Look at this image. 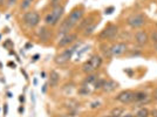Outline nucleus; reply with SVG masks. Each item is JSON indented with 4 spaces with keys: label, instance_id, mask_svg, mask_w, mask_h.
Returning a JSON list of instances; mask_svg holds the SVG:
<instances>
[{
    "label": "nucleus",
    "instance_id": "1",
    "mask_svg": "<svg viewBox=\"0 0 157 117\" xmlns=\"http://www.w3.org/2000/svg\"><path fill=\"white\" fill-rule=\"evenodd\" d=\"M83 14H85V9H83L82 6L74 8L71 12V14L60 24L58 35L59 36H63L66 34H68L74 27H76L80 24V21L83 18Z\"/></svg>",
    "mask_w": 157,
    "mask_h": 117
},
{
    "label": "nucleus",
    "instance_id": "2",
    "mask_svg": "<svg viewBox=\"0 0 157 117\" xmlns=\"http://www.w3.org/2000/svg\"><path fill=\"white\" fill-rule=\"evenodd\" d=\"M65 13V7L59 5L52 8V11L45 17V24L47 26H55L59 24V21L61 20L62 15Z\"/></svg>",
    "mask_w": 157,
    "mask_h": 117
},
{
    "label": "nucleus",
    "instance_id": "3",
    "mask_svg": "<svg viewBox=\"0 0 157 117\" xmlns=\"http://www.w3.org/2000/svg\"><path fill=\"white\" fill-rule=\"evenodd\" d=\"M101 65H102V58L100 55H93L82 65V72L86 74H93L101 67Z\"/></svg>",
    "mask_w": 157,
    "mask_h": 117
},
{
    "label": "nucleus",
    "instance_id": "4",
    "mask_svg": "<svg viewBox=\"0 0 157 117\" xmlns=\"http://www.w3.org/2000/svg\"><path fill=\"white\" fill-rule=\"evenodd\" d=\"M40 14L35 11H29L25 12L22 15V22L26 25L28 28H35L40 24Z\"/></svg>",
    "mask_w": 157,
    "mask_h": 117
},
{
    "label": "nucleus",
    "instance_id": "5",
    "mask_svg": "<svg viewBox=\"0 0 157 117\" xmlns=\"http://www.w3.org/2000/svg\"><path fill=\"white\" fill-rule=\"evenodd\" d=\"M76 51V47L75 46H73V47H69L68 49H65L63 52H61L60 54H58L55 58H54V61H55V63L56 65H65L67 63L71 58H72L73 54L75 53Z\"/></svg>",
    "mask_w": 157,
    "mask_h": 117
},
{
    "label": "nucleus",
    "instance_id": "6",
    "mask_svg": "<svg viewBox=\"0 0 157 117\" xmlns=\"http://www.w3.org/2000/svg\"><path fill=\"white\" fill-rule=\"evenodd\" d=\"M118 32V28L116 25H113V24H109L108 26L105 27L102 32L100 33L98 38L102 40H109V39H114L116 36V34Z\"/></svg>",
    "mask_w": 157,
    "mask_h": 117
},
{
    "label": "nucleus",
    "instance_id": "7",
    "mask_svg": "<svg viewBox=\"0 0 157 117\" xmlns=\"http://www.w3.org/2000/svg\"><path fill=\"white\" fill-rule=\"evenodd\" d=\"M127 24L131 28H140L145 24V18H144L143 14H132L128 18Z\"/></svg>",
    "mask_w": 157,
    "mask_h": 117
},
{
    "label": "nucleus",
    "instance_id": "8",
    "mask_svg": "<svg viewBox=\"0 0 157 117\" xmlns=\"http://www.w3.org/2000/svg\"><path fill=\"white\" fill-rule=\"evenodd\" d=\"M128 49V46L124 42H117V43H114L109 48V53H110V56H121L123 55Z\"/></svg>",
    "mask_w": 157,
    "mask_h": 117
},
{
    "label": "nucleus",
    "instance_id": "9",
    "mask_svg": "<svg viewBox=\"0 0 157 117\" xmlns=\"http://www.w3.org/2000/svg\"><path fill=\"white\" fill-rule=\"evenodd\" d=\"M78 39V35L75 33H68L63 36H61V39L58 42V47L59 48H63V47H68V46L73 45L75 42V40Z\"/></svg>",
    "mask_w": 157,
    "mask_h": 117
},
{
    "label": "nucleus",
    "instance_id": "10",
    "mask_svg": "<svg viewBox=\"0 0 157 117\" xmlns=\"http://www.w3.org/2000/svg\"><path fill=\"white\" fill-rule=\"evenodd\" d=\"M116 100H117L118 102H121V103H123V104L131 103V102H134V100H135V92L131 90L121 91L117 96H116Z\"/></svg>",
    "mask_w": 157,
    "mask_h": 117
},
{
    "label": "nucleus",
    "instance_id": "11",
    "mask_svg": "<svg viewBox=\"0 0 157 117\" xmlns=\"http://www.w3.org/2000/svg\"><path fill=\"white\" fill-rule=\"evenodd\" d=\"M149 40V35L145 31H138L136 34H135V41L138 46H144L147 45Z\"/></svg>",
    "mask_w": 157,
    "mask_h": 117
},
{
    "label": "nucleus",
    "instance_id": "12",
    "mask_svg": "<svg viewBox=\"0 0 157 117\" xmlns=\"http://www.w3.org/2000/svg\"><path fill=\"white\" fill-rule=\"evenodd\" d=\"M118 87V83L117 82H115L114 80H105V83L102 85V90L105 91V92H111V91H114L116 88Z\"/></svg>",
    "mask_w": 157,
    "mask_h": 117
},
{
    "label": "nucleus",
    "instance_id": "13",
    "mask_svg": "<svg viewBox=\"0 0 157 117\" xmlns=\"http://www.w3.org/2000/svg\"><path fill=\"white\" fill-rule=\"evenodd\" d=\"M38 35H39V38H40L41 41L46 42V41H48L49 38L52 36V32H51L49 29H47V27H41V28L39 29Z\"/></svg>",
    "mask_w": 157,
    "mask_h": 117
},
{
    "label": "nucleus",
    "instance_id": "14",
    "mask_svg": "<svg viewBox=\"0 0 157 117\" xmlns=\"http://www.w3.org/2000/svg\"><path fill=\"white\" fill-rule=\"evenodd\" d=\"M49 77H51V80H49V85H51V87H56L58 83H59V81H60L59 73H56L55 70H52Z\"/></svg>",
    "mask_w": 157,
    "mask_h": 117
},
{
    "label": "nucleus",
    "instance_id": "15",
    "mask_svg": "<svg viewBox=\"0 0 157 117\" xmlns=\"http://www.w3.org/2000/svg\"><path fill=\"white\" fill-rule=\"evenodd\" d=\"M92 20H93L92 17H89V18H86V19L81 20V21H80V25H78V29H85V28H87V27L89 26L90 24H93Z\"/></svg>",
    "mask_w": 157,
    "mask_h": 117
},
{
    "label": "nucleus",
    "instance_id": "16",
    "mask_svg": "<svg viewBox=\"0 0 157 117\" xmlns=\"http://www.w3.org/2000/svg\"><path fill=\"white\" fill-rule=\"evenodd\" d=\"M148 98V95L143 92V91H137V92H135V102H144L145 100Z\"/></svg>",
    "mask_w": 157,
    "mask_h": 117
},
{
    "label": "nucleus",
    "instance_id": "17",
    "mask_svg": "<svg viewBox=\"0 0 157 117\" xmlns=\"http://www.w3.org/2000/svg\"><path fill=\"white\" fill-rule=\"evenodd\" d=\"M34 2V0H22L20 2V9L21 11H26L29 7L32 6V4Z\"/></svg>",
    "mask_w": 157,
    "mask_h": 117
},
{
    "label": "nucleus",
    "instance_id": "18",
    "mask_svg": "<svg viewBox=\"0 0 157 117\" xmlns=\"http://www.w3.org/2000/svg\"><path fill=\"white\" fill-rule=\"evenodd\" d=\"M123 111H124L123 108H114V109L110 111L109 117H120L122 114H123Z\"/></svg>",
    "mask_w": 157,
    "mask_h": 117
},
{
    "label": "nucleus",
    "instance_id": "19",
    "mask_svg": "<svg viewBox=\"0 0 157 117\" xmlns=\"http://www.w3.org/2000/svg\"><path fill=\"white\" fill-rule=\"evenodd\" d=\"M95 27H96V22H93V24H90L87 28H85V29H83V31H85V32H83L85 36H89V35H92L93 32H94V29H95Z\"/></svg>",
    "mask_w": 157,
    "mask_h": 117
},
{
    "label": "nucleus",
    "instance_id": "20",
    "mask_svg": "<svg viewBox=\"0 0 157 117\" xmlns=\"http://www.w3.org/2000/svg\"><path fill=\"white\" fill-rule=\"evenodd\" d=\"M136 117H149V110L147 108H142L136 112Z\"/></svg>",
    "mask_w": 157,
    "mask_h": 117
},
{
    "label": "nucleus",
    "instance_id": "21",
    "mask_svg": "<svg viewBox=\"0 0 157 117\" xmlns=\"http://www.w3.org/2000/svg\"><path fill=\"white\" fill-rule=\"evenodd\" d=\"M98 76L96 75H94V74H88V76L86 78V83H95L96 81H98Z\"/></svg>",
    "mask_w": 157,
    "mask_h": 117
},
{
    "label": "nucleus",
    "instance_id": "22",
    "mask_svg": "<svg viewBox=\"0 0 157 117\" xmlns=\"http://www.w3.org/2000/svg\"><path fill=\"white\" fill-rule=\"evenodd\" d=\"M88 49H89V46H87V47H85V48H82V49H81V51H80V52L78 53V58H80V56H81V55H82L83 53L87 52Z\"/></svg>",
    "mask_w": 157,
    "mask_h": 117
},
{
    "label": "nucleus",
    "instance_id": "23",
    "mask_svg": "<svg viewBox=\"0 0 157 117\" xmlns=\"http://www.w3.org/2000/svg\"><path fill=\"white\" fill-rule=\"evenodd\" d=\"M17 1H18V0H7V6L8 7L14 6V5L17 4Z\"/></svg>",
    "mask_w": 157,
    "mask_h": 117
},
{
    "label": "nucleus",
    "instance_id": "24",
    "mask_svg": "<svg viewBox=\"0 0 157 117\" xmlns=\"http://www.w3.org/2000/svg\"><path fill=\"white\" fill-rule=\"evenodd\" d=\"M60 1H61V0H51V4H52V7L59 6V5H60Z\"/></svg>",
    "mask_w": 157,
    "mask_h": 117
},
{
    "label": "nucleus",
    "instance_id": "25",
    "mask_svg": "<svg viewBox=\"0 0 157 117\" xmlns=\"http://www.w3.org/2000/svg\"><path fill=\"white\" fill-rule=\"evenodd\" d=\"M151 38H152V41H154L155 43H157V32L152 33V35H151Z\"/></svg>",
    "mask_w": 157,
    "mask_h": 117
},
{
    "label": "nucleus",
    "instance_id": "26",
    "mask_svg": "<svg viewBox=\"0 0 157 117\" xmlns=\"http://www.w3.org/2000/svg\"><path fill=\"white\" fill-rule=\"evenodd\" d=\"M113 11H114V7H109V8L105 9V14H111L113 13Z\"/></svg>",
    "mask_w": 157,
    "mask_h": 117
},
{
    "label": "nucleus",
    "instance_id": "27",
    "mask_svg": "<svg viewBox=\"0 0 157 117\" xmlns=\"http://www.w3.org/2000/svg\"><path fill=\"white\" fill-rule=\"evenodd\" d=\"M96 107H100V102H93L92 103V108H96Z\"/></svg>",
    "mask_w": 157,
    "mask_h": 117
},
{
    "label": "nucleus",
    "instance_id": "28",
    "mask_svg": "<svg viewBox=\"0 0 157 117\" xmlns=\"http://www.w3.org/2000/svg\"><path fill=\"white\" fill-rule=\"evenodd\" d=\"M152 97L155 98V100H157V88H155V90L152 92Z\"/></svg>",
    "mask_w": 157,
    "mask_h": 117
},
{
    "label": "nucleus",
    "instance_id": "29",
    "mask_svg": "<svg viewBox=\"0 0 157 117\" xmlns=\"http://www.w3.org/2000/svg\"><path fill=\"white\" fill-rule=\"evenodd\" d=\"M39 54H36V55H34V56H33V61H38V60H39Z\"/></svg>",
    "mask_w": 157,
    "mask_h": 117
},
{
    "label": "nucleus",
    "instance_id": "30",
    "mask_svg": "<svg viewBox=\"0 0 157 117\" xmlns=\"http://www.w3.org/2000/svg\"><path fill=\"white\" fill-rule=\"evenodd\" d=\"M19 101H20V102H24V101H25V97H24V95H20Z\"/></svg>",
    "mask_w": 157,
    "mask_h": 117
},
{
    "label": "nucleus",
    "instance_id": "31",
    "mask_svg": "<svg viewBox=\"0 0 157 117\" xmlns=\"http://www.w3.org/2000/svg\"><path fill=\"white\" fill-rule=\"evenodd\" d=\"M152 117H157V110L152 111Z\"/></svg>",
    "mask_w": 157,
    "mask_h": 117
},
{
    "label": "nucleus",
    "instance_id": "32",
    "mask_svg": "<svg viewBox=\"0 0 157 117\" xmlns=\"http://www.w3.org/2000/svg\"><path fill=\"white\" fill-rule=\"evenodd\" d=\"M22 112H24V108H22V107H20V108H19V114H22Z\"/></svg>",
    "mask_w": 157,
    "mask_h": 117
},
{
    "label": "nucleus",
    "instance_id": "33",
    "mask_svg": "<svg viewBox=\"0 0 157 117\" xmlns=\"http://www.w3.org/2000/svg\"><path fill=\"white\" fill-rule=\"evenodd\" d=\"M46 89H47V85H44V88H42V91H44V92H46Z\"/></svg>",
    "mask_w": 157,
    "mask_h": 117
},
{
    "label": "nucleus",
    "instance_id": "34",
    "mask_svg": "<svg viewBox=\"0 0 157 117\" xmlns=\"http://www.w3.org/2000/svg\"><path fill=\"white\" fill-rule=\"evenodd\" d=\"M7 110H8V107H7V104H5V114H7Z\"/></svg>",
    "mask_w": 157,
    "mask_h": 117
},
{
    "label": "nucleus",
    "instance_id": "35",
    "mask_svg": "<svg viewBox=\"0 0 157 117\" xmlns=\"http://www.w3.org/2000/svg\"><path fill=\"white\" fill-rule=\"evenodd\" d=\"M29 47H33V45H31V43H27V45H26V48H29Z\"/></svg>",
    "mask_w": 157,
    "mask_h": 117
},
{
    "label": "nucleus",
    "instance_id": "36",
    "mask_svg": "<svg viewBox=\"0 0 157 117\" xmlns=\"http://www.w3.org/2000/svg\"><path fill=\"white\" fill-rule=\"evenodd\" d=\"M2 4H4V0H0V7L2 6Z\"/></svg>",
    "mask_w": 157,
    "mask_h": 117
},
{
    "label": "nucleus",
    "instance_id": "37",
    "mask_svg": "<svg viewBox=\"0 0 157 117\" xmlns=\"http://www.w3.org/2000/svg\"><path fill=\"white\" fill-rule=\"evenodd\" d=\"M124 117H134V116H132V115H130V114H128V115H127V116H124Z\"/></svg>",
    "mask_w": 157,
    "mask_h": 117
}]
</instances>
